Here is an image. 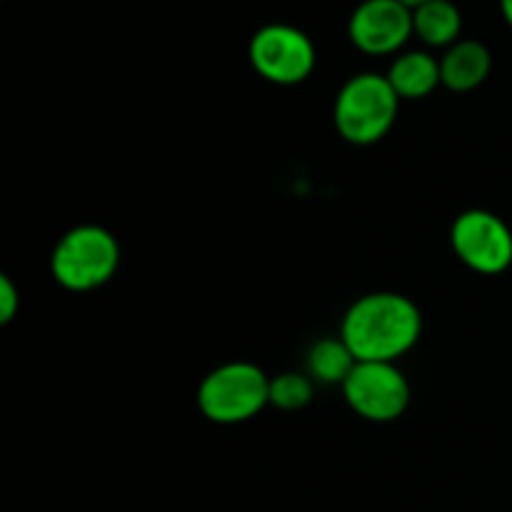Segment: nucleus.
<instances>
[{
  "label": "nucleus",
  "instance_id": "9",
  "mask_svg": "<svg viewBox=\"0 0 512 512\" xmlns=\"http://www.w3.org/2000/svg\"><path fill=\"white\" fill-rule=\"evenodd\" d=\"M493 58L478 40H458L440 58V80L453 93H468L488 80Z\"/></svg>",
  "mask_w": 512,
  "mask_h": 512
},
{
  "label": "nucleus",
  "instance_id": "8",
  "mask_svg": "<svg viewBox=\"0 0 512 512\" xmlns=\"http://www.w3.org/2000/svg\"><path fill=\"white\" fill-rule=\"evenodd\" d=\"M350 40L368 55H390L413 35V8L400 0H363L350 15Z\"/></svg>",
  "mask_w": 512,
  "mask_h": 512
},
{
  "label": "nucleus",
  "instance_id": "6",
  "mask_svg": "<svg viewBox=\"0 0 512 512\" xmlns=\"http://www.w3.org/2000/svg\"><path fill=\"white\" fill-rule=\"evenodd\" d=\"M250 65L260 78L275 85H298L313 73L315 45L300 28L273 23L250 40Z\"/></svg>",
  "mask_w": 512,
  "mask_h": 512
},
{
  "label": "nucleus",
  "instance_id": "7",
  "mask_svg": "<svg viewBox=\"0 0 512 512\" xmlns=\"http://www.w3.org/2000/svg\"><path fill=\"white\" fill-rule=\"evenodd\" d=\"M450 245L475 273L498 275L512 265V230L490 210L460 213L450 228Z\"/></svg>",
  "mask_w": 512,
  "mask_h": 512
},
{
  "label": "nucleus",
  "instance_id": "1",
  "mask_svg": "<svg viewBox=\"0 0 512 512\" xmlns=\"http://www.w3.org/2000/svg\"><path fill=\"white\" fill-rule=\"evenodd\" d=\"M423 333V315L400 293H368L355 300L340 325V338L355 360L395 363L415 348Z\"/></svg>",
  "mask_w": 512,
  "mask_h": 512
},
{
  "label": "nucleus",
  "instance_id": "12",
  "mask_svg": "<svg viewBox=\"0 0 512 512\" xmlns=\"http://www.w3.org/2000/svg\"><path fill=\"white\" fill-rule=\"evenodd\" d=\"M355 363L343 338H323L308 350V375L323 385H343Z\"/></svg>",
  "mask_w": 512,
  "mask_h": 512
},
{
  "label": "nucleus",
  "instance_id": "4",
  "mask_svg": "<svg viewBox=\"0 0 512 512\" xmlns=\"http://www.w3.org/2000/svg\"><path fill=\"white\" fill-rule=\"evenodd\" d=\"M265 405H270V378L258 365L245 360L210 370L198 388V408L210 423H245Z\"/></svg>",
  "mask_w": 512,
  "mask_h": 512
},
{
  "label": "nucleus",
  "instance_id": "16",
  "mask_svg": "<svg viewBox=\"0 0 512 512\" xmlns=\"http://www.w3.org/2000/svg\"><path fill=\"white\" fill-rule=\"evenodd\" d=\"M400 3H405V5H408V8H418V5L428 3V0H400Z\"/></svg>",
  "mask_w": 512,
  "mask_h": 512
},
{
  "label": "nucleus",
  "instance_id": "14",
  "mask_svg": "<svg viewBox=\"0 0 512 512\" xmlns=\"http://www.w3.org/2000/svg\"><path fill=\"white\" fill-rule=\"evenodd\" d=\"M20 293L8 275H0V323H10L18 315Z\"/></svg>",
  "mask_w": 512,
  "mask_h": 512
},
{
  "label": "nucleus",
  "instance_id": "11",
  "mask_svg": "<svg viewBox=\"0 0 512 512\" xmlns=\"http://www.w3.org/2000/svg\"><path fill=\"white\" fill-rule=\"evenodd\" d=\"M463 15L450 0H428L413 8V33L430 48H450L458 43Z\"/></svg>",
  "mask_w": 512,
  "mask_h": 512
},
{
  "label": "nucleus",
  "instance_id": "15",
  "mask_svg": "<svg viewBox=\"0 0 512 512\" xmlns=\"http://www.w3.org/2000/svg\"><path fill=\"white\" fill-rule=\"evenodd\" d=\"M500 10H503L505 20H508L512 28V0H500Z\"/></svg>",
  "mask_w": 512,
  "mask_h": 512
},
{
  "label": "nucleus",
  "instance_id": "10",
  "mask_svg": "<svg viewBox=\"0 0 512 512\" xmlns=\"http://www.w3.org/2000/svg\"><path fill=\"white\" fill-rule=\"evenodd\" d=\"M388 80L400 100L428 98L443 80H440V60L423 50H410L398 55L388 70Z\"/></svg>",
  "mask_w": 512,
  "mask_h": 512
},
{
  "label": "nucleus",
  "instance_id": "5",
  "mask_svg": "<svg viewBox=\"0 0 512 512\" xmlns=\"http://www.w3.org/2000/svg\"><path fill=\"white\" fill-rule=\"evenodd\" d=\"M340 388L353 413L370 423H393L410 403L408 378L395 363L358 360Z\"/></svg>",
  "mask_w": 512,
  "mask_h": 512
},
{
  "label": "nucleus",
  "instance_id": "13",
  "mask_svg": "<svg viewBox=\"0 0 512 512\" xmlns=\"http://www.w3.org/2000/svg\"><path fill=\"white\" fill-rule=\"evenodd\" d=\"M315 385L308 373H280L270 378V405L278 410H300L313 400Z\"/></svg>",
  "mask_w": 512,
  "mask_h": 512
},
{
  "label": "nucleus",
  "instance_id": "3",
  "mask_svg": "<svg viewBox=\"0 0 512 512\" xmlns=\"http://www.w3.org/2000/svg\"><path fill=\"white\" fill-rule=\"evenodd\" d=\"M120 265V245L103 225H75L55 243L50 255V273L55 283L73 293L100 288Z\"/></svg>",
  "mask_w": 512,
  "mask_h": 512
},
{
  "label": "nucleus",
  "instance_id": "2",
  "mask_svg": "<svg viewBox=\"0 0 512 512\" xmlns=\"http://www.w3.org/2000/svg\"><path fill=\"white\" fill-rule=\"evenodd\" d=\"M398 108L400 98L388 75L358 73L338 90L333 120L340 138L353 145H373L390 133Z\"/></svg>",
  "mask_w": 512,
  "mask_h": 512
}]
</instances>
